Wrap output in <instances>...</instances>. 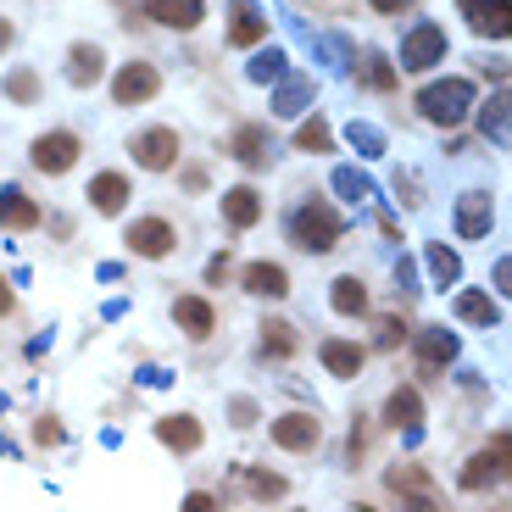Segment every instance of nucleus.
Wrapping results in <instances>:
<instances>
[{"instance_id": "obj_45", "label": "nucleus", "mask_w": 512, "mask_h": 512, "mask_svg": "<svg viewBox=\"0 0 512 512\" xmlns=\"http://www.w3.org/2000/svg\"><path fill=\"white\" fill-rule=\"evenodd\" d=\"M234 423H240V429H251V423H256V401H234Z\"/></svg>"}, {"instance_id": "obj_25", "label": "nucleus", "mask_w": 512, "mask_h": 512, "mask_svg": "<svg viewBox=\"0 0 512 512\" xmlns=\"http://www.w3.org/2000/svg\"><path fill=\"white\" fill-rule=\"evenodd\" d=\"M423 268H429V284H435V290H451V284L462 279V256L451 251V245L429 240L423 245Z\"/></svg>"}, {"instance_id": "obj_27", "label": "nucleus", "mask_w": 512, "mask_h": 512, "mask_svg": "<svg viewBox=\"0 0 512 512\" xmlns=\"http://www.w3.org/2000/svg\"><path fill=\"white\" fill-rule=\"evenodd\" d=\"M457 318L474 323V329H496L501 323V307L490 290H457Z\"/></svg>"}, {"instance_id": "obj_41", "label": "nucleus", "mask_w": 512, "mask_h": 512, "mask_svg": "<svg viewBox=\"0 0 512 512\" xmlns=\"http://www.w3.org/2000/svg\"><path fill=\"white\" fill-rule=\"evenodd\" d=\"M34 440H39V446H62V423H56V418H39V423H34Z\"/></svg>"}, {"instance_id": "obj_29", "label": "nucleus", "mask_w": 512, "mask_h": 512, "mask_svg": "<svg viewBox=\"0 0 512 512\" xmlns=\"http://www.w3.org/2000/svg\"><path fill=\"white\" fill-rule=\"evenodd\" d=\"M156 440H162L167 451H201V423H195L190 412H173V418L156 423Z\"/></svg>"}, {"instance_id": "obj_12", "label": "nucleus", "mask_w": 512, "mask_h": 512, "mask_svg": "<svg viewBox=\"0 0 512 512\" xmlns=\"http://www.w3.org/2000/svg\"><path fill=\"white\" fill-rule=\"evenodd\" d=\"M268 435H273V446H284V451H318L323 423H318V412H284V418L268 423Z\"/></svg>"}, {"instance_id": "obj_46", "label": "nucleus", "mask_w": 512, "mask_h": 512, "mask_svg": "<svg viewBox=\"0 0 512 512\" xmlns=\"http://www.w3.org/2000/svg\"><path fill=\"white\" fill-rule=\"evenodd\" d=\"M12 45H17V23H12V17H0V56L12 51Z\"/></svg>"}, {"instance_id": "obj_26", "label": "nucleus", "mask_w": 512, "mask_h": 512, "mask_svg": "<svg viewBox=\"0 0 512 512\" xmlns=\"http://www.w3.org/2000/svg\"><path fill=\"white\" fill-rule=\"evenodd\" d=\"M312 78H301V73H290L284 84H273V117H301L312 106Z\"/></svg>"}, {"instance_id": "obj_34", "label": "nucleus", "mask_w": 512, "mask_h": 512, "mask_svg": "<svg viewBox=\"0 0 512 512\" xmlns=\"http://www.w3.org/2000/svg\"><path fill=\"white\" fill-rule=\"evenodd\" d=\"M346 145H351L357 156H368V162H373V156H384V128H373V123H362V117H351V123H346Z\"/></svg>"}, {"instance_id": "obj_30", "label": "nucleus", "mask_w": 512, "mask_h": 512, "mask_svg": "<svg viewBox=\"0 0 512 512\" xmlns=\"http://www.w3.org/2000/svg\"><path fill=\"white\" fill-rule=\"evenodd\" d=\"M329 184H334V195H340V201H351V206H362V201H379V184L368 179V173H362V167H334L329 173Z\"/></svg>"}, {"instance_id": "obj_17", "label": "nucleus", "mask_w": 512, "mask_h": 512, "mask_svg": "<svg viewBox=\"0 0 512 512\" xmlns=\"http://www.w3.org/2000/svg\"><path fill=\"white\" fill-rule=\"evenodd\" d=\"M218 212H223V223H229L234 234H245V229H256L262 223V195L251 190V184H234V190H223V201H218Z\"/></svg>"}, {"instance_id": "obj_23", "label": "nucleus", "mask_w": 512, "mask_h": 512, "mask_svg": "<svg viewBox=\"0 0 512 512\" xmlns=\"http://www.w3.org/2000/svg\"><path fill=\"white\" fill-rule=\"evenodd\" d=\"M173 323H179L190 340H206V334L218 329V312H212L206 295H179V301H173Z\"/></svg>"}, {"instance_id": "obj_47", "label": "nucleus", "mask_w": 512, "mask_h": 512, "mask_svg": "<svg viewBox=\"0 0 512 512\" xmlns=\"http://www.w3.org/2000/svg\"><path fill=\"white\" fill-rule=\"evenodd\" d=\"M368 6H373V12H384V17H396V12H407L412 0H368Z\"/></svg>"}, {"instance_id": "obj_21", "label": "nucleus", "mask_w": 512, "mask_h": 512, "mask_svg": "<svg viewBox=\"0 0 512 512\" xmlns=\"http://www.w3.org/2000/svg\"><path fill=\"white\" fill-rule=\"evenodd\" d=\"M412 351H418V362L423 368H446V362H457V334L451 329H440V323H429V329H418L412 334Z\"/></svg>"}, {"instance_id": "obj_9", "label": "nucleus", "mask_w": 512, "mask_h": 512, "mask_svg": "<svg viewBox=\"0 0 512 512\" xmlns=\"http://www.w3.org/2000/svg\"><path fill=\"white\" fill-rule=\"evenodd\" d=\"M451 223H457L462 240H485L496 229V201H490V190H462L457 206H451Z\"/></svg>"}, {"instance_id": "obj_44", "label": "nucleus", "mask_w": 512, "mask_h": 512, "mask_svg": "<svg viewBox=\"0 0 512 512\" xmlns=\"http://www.w3.org/2000/svg\"><path fill=\"white\" fill-rule=\"evenodd\" d=\"M229 268H234V262H229V251H218L212 262H206V279H212V284H223V279H229Z\"/></svg>"}, {"instance_id": "obj_43", "label": "nucleus", "mask_w": 512, "mask_h": 512, "mask_svg": "<svg viewBox=\"0 0 512 512\" xmlns=\"http://www.w3.org/2000/svg\"><path fill=\"white\" fill-rule=\"evenodd\" d=\"M412 284H418V273H412V262L401 256V262H396V290H401V295H418Z\"/></svg>"}, {"instance_id": "obj_22", "label": "nucleus", "mask_w": 512, "mask_h": 512, "mask_svg": "<svg viewBox=\"0 0 512 512\" xmlns=\"http://www.w3.org/2000/svg\"><path fill=\"white\" fill-rule=\"evenodd\" d=\"M240 284L256 301H284V295H290V273H284L279 262H251V268L240 273Z\"/></svg>"}, {"instance_id": "obj_37", "label": "nucleus", "mask_w": 512, "mask_h": 512, "mask_svg": "<svg viewBox=\"0 0 512 512\" xmlns=\"http://www.w3.org/2000/svg\"><path fill=\"white\" fill-rule=\"evenodd\" d=\"M240 479H245V490H251L256 501H279V496H284V479H279V474H262V468H240Z\"/></svg>"}, {"instance_id": "obj_1", "label": "nucleus", "mask_w": 512, "mask_h": 512, "mask_svg": "<svg viewBox=\"0 0 512 512\" xmlns=\"http://www.w3.org/2000/svg\"><path fill=\"white\" fill-rule=\"evenodd\" d=\"M284 229H290V245H301L307 256H329L334 245H340V234H346V218H340L329 201L307 195V201H295V212H290Z\"/></svg>"}, {"instance_id": "obj_7", "label": "nucleus", "mask_w": 512, "mask_h": 512, "mask_svg": "<svg viewBox=\"0 0 512 512\" xmlns=\"http://www.w3.org/2000/svg\"><path fill=\"white\" fill-rule=\"evenodd\" d=\"M156 95H162V73H156V62H123L112 73V101L117 106H151Z\"/></svg>"}, {"instance_id": "obj_5", "label": "nucleus", "mask_w": 512, "mask_h": 512, "mask_svg": "<svg viewBox=\"0 0 512 512\" xmlns=\"http://www.w3.org/2000/svg\"><path fill=\"white\" fill-rule=\"evenodd\" d=\"M401 73H429V67H440L446 62V28L440 23H429V17H423V23H412L407 34H401Z\"/></svg>"}, {"instance_id": "obj_3", "label": "nucleus", "mask_w": 512, "mask_h": 512, "mask_svg": "<svg viewBox=\"0 0 512 512\" xmlns=\"http://www.w3.org/2000/svg\"><path fill=\"white\" fill-rule=\"evenodd\" d=\"M128 156H134V167H145V173H167V167H179L184 140H179V128L151 123V128H140V134H128Z\"/></svg>"}, {"instance_id": "obj_42", "label": "nucleus", "mask_w": 512, "mask_h": 512, "mask_svg": "<svg viewBox=\"0 0 512 512\" xmlns=\"http://www.w3.org/2000/svg\"><path fill=\"white\" fill-rule=\"evenodd\" d=\"M179 512H218V496H206V490H190Z\"/></svg>"}, {"instance_id": "obj_33", "label": "nucleus", "mask_w": 512, "mask_h": 512, "mask_svg": "<svg viewBox=\"0 0 512 512\" xmlns=\"http://www.w3.org/2000/svg\"><path fill=\"white\" fill-rule=\"evenodd\" d=\"M295 151H312V156H329L334 151V134H329V123H323L318 112L295 128Z\"/></svg>"}, {"instance_id": "obj_20", "label": "nucleus", "mask_w": 512, "mask_h": 512, "mask_svg": "<svg viewBox=\"0 0 512 512\" xmlns=\"http://www.w3.org/2000/svg\"><path fill=\"white\" fill-rule=\"evenodd\" d=\"M145 17H151V23H162V28L190 34V28H201L206 0H145Z\"/></svg>"}, {"instance_id": "obj_28", "label": "nucleus", "mask_w": 512, "mask_h": 512, "mask_svg": "<svg viewBox=\"0 0 512 512\" xmlns=\"http://www.w3.org/2000/svg\"><path fill=\"white\" fill-rule=\"evenodd\" d=\"M329 307L340 312V318H362V312H368V284H362L357 273H340V279L329 284Z\"/></svg>"}, {"instance_id": "obj_40", "label": "nucleus", "mask_w": 512, "mask_h": 512, "mask_svg": "<svg viewBox=\"0 0 512 512\" xmlns=\"http://www.w3.org/2000/svg\"><path fill=\"white\" fill-rule=\"evenodd\" d=\"M401 512H440L435 490H412V496H401Z\"/></svg>"}, {"instance_id": "obj_18", "label": "nucleus", "mask_w": 512, "mask_h": 512, "mask_svg": "<svg viewBox=\"0 0 512 512\" xmlns=\"http://www.w3.org/2000/svg\"><path fill=\"white\" fill-rule=\"evenodd\" d=\"M101 78H106V51L95 39H78L73 51H67V84L73 90H95Z\"/></svg>"}, {"instance_id": "obj_38", "label": "nucleus", "mask_w": 512, "mask_h": 512, "mask_svg": "<svg viewBox=\"0 0 512 512\" xmlns=\"http://www.w3.org/2000/svg\"><path fill=\"white\" fill-rule=\"evenodd\" d=\"M401 340H407V323H401V318H379V323H373V346H379V351H396Z\"/></svg>"}, {"instance_id": "obj_35", "label": "nucleus", "mask_w": 512, "mask_h": 512, "mask_svg": "<svg viewBox=\"0 0 512 512\" xmlns=\"http://www.w3.org/2000/svg\"><path fill=\"white\" fill-rule=\"evenodd\" d=\"M262 357H273V362H284V357H295V329L290 323H262Z\"/></svg>"}, {"instance_id": "obj_31", "label": "nucleus", "mask_w": 512, "mask_h": 512, "mask_svg": "<svg viewBox=\"0 0 512 512\" xmlns=\"http://www.w3.org/2000/svg\"><path fill=\"white\" fill-rule=\"evenodd\" d=\"M245 78H251V84H284V78H290V56H284L279 45H262V51H251V62H245Z\"/></svg>"}, {"instance_id": "obj_10", "label": "nucleus", "mask_w": 512, "mask_h": 512, "mask_svg": "<svg viewBox=\"0 0 512 512\" xmlns=\"http://www.w3.org/2000/svg\"><path fill=\"white\" fill-rule=\"evenodd\" d=\"M457 12L479 39H512V0H457Z\"/></svg>"}, {"instance_id": "obj_39", "label": "nucleus", "mask_w": 512, "mask_h": 512, "mask_svg": "<svg viewBox=\"0 0 512 512\" xmlns=\"http://www.w3.org/2000/svg\"><path fill=\"white\" fill-rule=\"evenodd\" d=\"M490 290H501L512 301V256H496V268H490Z\"/></svg>"}, {"instance_id": "obj_48", "label": "nucleus", "mask_w": 512, "mask_h": 512, "mask_svg": "<svg viewBox=\"0 0 512 512\" xmlns=\"http://www.w3.org/2000/svg\"><path fill=\"white\" fill-rule=\"evenodd\" d=\"M12 307H17V295H12V284L0 279V318H12Z\"/></svg>"}, {"instance_id": "obj_16", "label": "nucleus", "mask_w": 512, "mask_h": 512, "mask_svg": "<svg viewBox=\"0 0 512 512\" xmlns=\"http://www.w3.org/2000/svg\"><path fill=\"white\" fill-rule=\"evenodd\" d=\"M474 117H479V134L507 151V145H512V84H501L485 106H474Z\"/></svg>"}, {"instance_id": "obj_8", "label": "nucleus", "mask_w": 512, "mask_h": 512, "mask_svg": "<svg viewBox=\"0 0 512 512\" xmlns=\"http://www.w3.org/2000/svg\"><path fill=\"white\" fill-rule=\"evenodd\" d=\"M123 245L134 256H145V262H162V256H173L179 234H173V223H167V218H134L123 229Z\"/></svg>"}, {"instance_id": "obj_24", "label": "nucleus", "mask_w": 512, "mask_h": 512, "mask_svg": "<svg viewBox=\"0 0 512 512\" xmlns=\"http://www.w3.org/2000/svg\"><path fill=\"white\" fill-rule=\"evenodd\" d=\"M318 362L334 373V379H357L362 362H368V351L351 346V340H323V346H318Z\"/></svg>"}, {"instance_id": "obj_13", "label": "nucleus", "mask_w": 512, "mask_h": 512, "mask_svg": "<svg viewBox=\"0 0 512 512\" xmlns=\"http://www.w3.org/2000/svg\"><path fill=\"white\" fill-rule=\"evenodd\" d=\"M39 223H45V206H39L28 190L6 184V190H0V229L6 234H34Z\"/></svg>"}, {"instance_id": "obj_19", "label": "nucleus", "mask_w": 512, "mask_h": 512, "mask_svg": "<svg viewBox=\"0 0 512 512\" xmlns=\"http://www.w3.org/2000/svg\"><path fill=\"white\" fill-rule=\"evenodd\" d=\"M229 156L240 167H268L273 162V140H268V128L262 123H240L229 134Z\"/></svg>"}, {"instance_id": "obj_14", "label": "nucleus", "mask_w": 512, "mask_h": 512, "mask_svg": "<svg viewBox=\"0 0 512 512\" xmlns=\"http://www.w3.org/2000/svg\"><path fill=\"white\" fill-rule=\"evenodd\" d=\"M384 423H390V429H407V446L423 435V396H418V384H396V390L384 396Z\"/></svg>"}, {"instance_id": "obj_11", "label": "nucleus", "mask_w": 512, "mask_h": 512, "mask_svg": "<svg viewBox=\"0 0 512 512\" xmlns=\"http://www.w3.org/2000/svg\"><path fill=\"white\" fill-rule=\"evenodd\" d=\"M223 39H229L234 51H262V45H268V12H262L256 0H234Z\"/></svg>"}, {"instance_id": "obj_36", "label": "nucleus", "mask_w": 512, "mask_h": 512, "mask_svg": "<svg viewBox=\"0 0 512 512\" xmlns=\"http://www.w3.org/2000/svg\"><path fill=\"white\" fill-rule=\"evenodd\" d=\"M396 67H390V56L384 51H368L362 56V84H373V90H396Z\"/></svg>"}, {"instance_id": "obj_32", "label": "nucleus", "mask_w": 512, "mask_h": 512, "mask_svg": "<svg viewBox=\"0 0 512 512\" xmlns=\"http://www.w3.org/2000/svg\"><path fill=\"white\" fill-rule=\"evenodd\" d=\"M0 95H6L12 106H34L39 95H45V84H39L34 67H12V73L0 78Z\"/></svg>"}, {"instance_id": "obj_6", "label": "nucleus", "mask_w": 512, "mask_h": 512, "mask_svg": "<svg viewBox=\"0 0 512 512\" xmlns=\"http://www.w3.org/2000/svg\"><path fill=\"white\" fill-rule=\"evenodd\" d=\"M78 156H84V140H78L73 128H51V134H39V140L28 145V162H34L45 179H62V173H73Z\"/></svg>"}, {"instance_id": "obj_2", "label": "nucleus", "mask_w": 512, "mask_h": 512, "mask_svg": "<svg viewBox=\"0 0 512 512\" xmlns=\"http://www.w3.org/2000/svg\"><path fill=\"white\" fill-rule=\"evenodd\" d=\"M418 117L423 123H435V128H457L474 117L479 95H474V78H435V84H423L418 90Z\"/></svg>"}, {"instance_id": "obj_15", "label": "nucleus", "mask_w": 512, "mask_h": 512, "mask_svg": "<svg viewBox=\"0 0 512 512\" xmlns=\"http://www.w3.org/2000/svg\"><path fill=\"white\" fill-rule=\"evenodd\" d=\"M84 201H90L101 218H123V206L134 201V184H128V173L106 167V173H95V179H90V195H84Z\"/></svg>"}, {"instance_id": "obj_4", "label": "nucleus", "mask_w": 512, "mask_h": 512, "mask_svg": "<svg viewBox=\"0 0 512 512\" xmlns=\"http://www.w3.org/2000/svg\"><path fill=\"white\" fill-rule=\"evenodd\" d=\"M512 474V435H496L485 451H474V457L462 462V474H457V485L468 490V496H479V490H490V485H501V479Z\"/></svg>"}]
</instances>
